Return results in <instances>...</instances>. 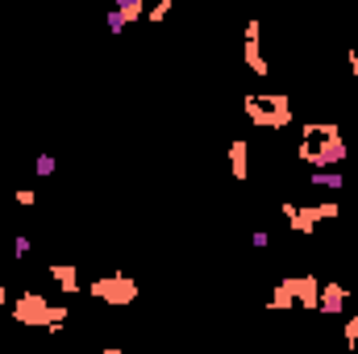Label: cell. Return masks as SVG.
Returning a JSON list of instances; mask_svg holds the SVG:
<instances>
[{
  "label": "cell",
  "instance_id": "obj_1",
  "mask_svg": "<svg viewBox=\"0 0 358 354\" xmlns=\"http://www.w3.org/2000/svg\"><path fill=\"white\" fill-rule=\"evenodd\" d=\"M67 317H71V309H67V304H50L42 292H21V296L13 300V321L25 325V330H46L50 338L63 334Z\"/></svg>",
  "mask_w": 358,
  "mask_h": 354
},
{
  "label": "cell",
  "instance_id": "obj_2",
  "mask_svg": "<svg viewBox=\"0 0 358 354\" xmlns=\"http://www.w3.org/2000/svg\"><path fill=\"white\" fill-rule=\"evenodd\" d=\"M296 159H300L304 167H313V171H325V167L346 163V138H342V129H334V134H325V138H317V142H304V138H300Z\"/></svg>",
  "mask_w": 358,
  "mask_h": 354
},
{
  "label": "cell",
  "instance_id": "obj_3",
  "mask_svg": "<svg viewBox=\"0 0 358 354\" xmlns=\"http://www.w3.org/2000/svg\"><path fill=\"white\" fill-rule=\"evenodd\" d=\"M246 121L259 129H287L296 113L287 96H246Z\"/></svg>",
  "mask_w": 358,
  "mask_h": 354
},
{
  "label": "cell",
  "instance_id": "obj_4",
  "mask_svg": "<svg viewBox=\"0 0 358 354\" xmlns=\"http://www.w3.org/2000/svg\"><path fill=\"white\" fill-rule=\"evenodd\" d=\"M279 208H283V217H287L292 234H313L321 221H334V217L342 213V204H338V200H321V204H296V200H283Z\"/></svg>",
  "mask_w": 358,
  "mask_h": 354
},
{
  "label": "cell",
  "instance_id": "obj_5",
  "mask_svg": "<svg viewBox=\"0 0 358 354\" xmlns=\"http://www.w3.org/2000/svg\"><path fill=\"white\" fill-rule=\"evenodd\" d=\"M88 292L100 300V304L125 309V304H134V300H138V279H129L125 271H113V275H100V279H92Z\"/></svg>",
  "mask_w": 358,
  "mask_h": 354
},
{
  "label": "cell",
  "instance_id": "obj_6",
  "mask_svg": "<svg viewBox=\"0 0 358 354\" xmlns=\"http://www.w3.org/2000/svg\"><path fill=\"white\" fill-rule=\"evenodd\" d=\"M346 304H350V288L346 283H321V304H317V313H325V317H342L346 313Z\"/></svg>",
  "mask_w": 358,
  "mask_h": 354
},
{
  "label": "cell",
  "instance_id": "obj_7",
  "mask_svg": "<svg viewBox=\"0 0 358 354\" xmlns=\"http://www.w3.org/2000/svg\"><path fill=\"white\" fill-rule=\"evenodd\" d=\"M287 279H292L296 304L308 309V313H317V304H321V279H317V275H287Z\"/></svg>",
  "mask_w": 358,
  "mask_h": 354
},
{
  "label": "cell",
  "instance_id": "obj_8",
  "mask_svg": "<svg viewBox=\"0 0 358 354\" xmlns=\"http://www.w3.org/2000/svg\"><path fill=\"white\" fill-rule=\"evenodd\" d=\"M138 17H146V0H117V8L104 17V25L113 29V34H121L129 21H138Z\"/></svg>",
  "mask_w": 358,
  "mask_h": 354
},
{
  "label": "cell",
  "instance_id": "obj_9",
  "mask_svg": "<svg viewBox=\"0 0 358 354\" xmlns=\"http://www.w3.org/2000/svg\"><path fill=\"white\" fill-rule=\"evenodd\" d=\"M229 171H234L238 183H246V176H250V146H246V138L229 142Z\"/></svg>",
  "mask_w": 358,
  "mask_h": 354
},
{
  "label": "cell",
  "instance_id": "obj_10",
  "mask_svg": "<svg viewBox=\"0 0 358 354\" xmlns=\"http://www.w3.org/2000/svg\"><path fill=\"white\" fill-rule=\"evenodd\" d=\"M46 275L59 283V292H63V296H76V292H80V267L55 263V267H46Z\"/></svg>",
  "mask_w": 358,
  "mask_h": 354
},
{
  "label": "cell",
  "instance_id": "obj_11",
  "mask_svg": "<svg viewBox=\"0 0 358 354\" xmlns=\"http://www.w3.org/2000/svg\"><path fill=\"white\" fill-rule=\"evenodd\" d=\"M267 309H271V313H287V309H296V292H292V279H279V283L271 288Z\"/></svg>",
  "mask_w": 358,
  "mask_h": 354
},
{
  "label": "cell",
  "instance_id": "obj_12",
  "mask_svg": "<svg viewBox=\"0 0 358 354\" xmlns=\"http://www.w3.org/2000/svg\"><path fill=\"white\" fill-rule=\"evenodd\" d=\"M308 183L321 187V192H342V187H346V171H313Z\"/></svg>",
  "mask_w": 358,
  "mask_h": 354
},
{
  "label": "cell",
  "instance_id": "obj_13",
  "mask_svg": "<svg viewBox=\"0 0 358 354\" xmlns=\"http://www.w3.org/2000/svg\"><path fill=\"white\" fill-rule=\"evenodd\" d=\"M246 67L255 71V76H271L267 59H263V50H259V42H246Z\"/></svg>",
  "mask_w": 358,
  "mask_h": 354
},
{
  "label": "cell",
  "instance_id": "obj_14",
  "mask_svg": "<svg viewBox=\"0 0 358 354\" xmlns=\"http://www.w3.org/2000/svg\"><path fill=\"white\" fill-rule=\"evenodd\" d=\"M55 167H59V163H55V155H38V159H34V176H55Z\"/></svg>",
  "mask_w": 358,
  "mask_h": 354
},
{
  "label": "cell",
  "instance_id": "obj_15",
  "mask_svg": "<svg viewBox=\"0 0 358 354\" xmlns=\"http://www.w3.org/2000/svg\"><path fill=\"white\" fill-rule=\"evenodd\" d=\"M171 8H176V0H159V4H150V8H146V21H163Z\"/></svg>",
  "mask_w": 358,
  "mask_h": 354
},
{
  "label": "cell",
  "instance_id": "obj_16",
  "mask_svg": "<svg viewBox=\"0 0 358 354\" xmlns=\"http://www.w3.org/2000/svg\"><path fill=\"white\" fill-rule=\"evenodd\" d=\"M29 250H34V242L25 234H13V259H29Z\"/></svg>",
  "mask_w": 358,
  "mask_h": 354
},
{
  "label": "cell",
  "instance_id": "obj_17",
  "mask_svg": "<svg viewBox=\"0 0 358 354\" xmlns=\"http://www.w3.org/2000/svg\"><path fill=\"white\" fill-rule=\"evenodd\" d=\"M13 200H17L21 208H34V204H38V192H34V187H17V192H13Z\"/></svg>",
  "mask_w": 358,
  "mask_h": 354
},
{
  "label": "cell",
  "instance_id": "obj_18",
  "mask_svg": "<svg viewBox=\"0 0 358 354\" xmlns=\"http://www.w3.org/2000/svg\"><path fill=\"white\" fill-rule=\"evenodd\" d=\"M358 346V309L350 313V321H346V351H355Z\"/></svg>",
  "mask_w": 358,
  "mask_h": 354
},
{
  "label": "cell",
  "instance_id": "obj_19",
  "mask_svg": "<svg viewBox=\"0 0 358 354\" xmlns=\"http://www.w3.org/2000/svg\"><path fill=\"white\" fill-rule=\"evenodd\" d=\"M250 246H255V250H267V246H271V234H267V229L250 234Z\"/></svg>",
  "mask_w": 358,
  "mask_h": 354
},
{
  "label": "cell",
  "instance_id": "obj_20",
  "mask_svg": "<svg viewBox=\"0 0 358 354\" xmlns=\"http://www.w3.org/2000/svg\"><path fill=\"white\" fill-rule=\"evenodd\" d=\"M263 38V25L259 21H246V42H259Z\"/></svg>",
  "mask_w": 358,
  "mask_h": 354
},
{
  "label": "cell",
  "instance_id": "obj_21",
  "mask_svg": "<svg viewBox=\"0 0 358 354\" xmlns=\"http://www.w3.org/2000/svg\"><path fill=\"white\" fill-rule=\"evenodd\" d=\"M346 63H350V76L358 80V50H346Z\"/></svg>",
  "mask_w": 358,
  "mask_h": 354
},
{
  "label": "cell",
  "instance_id": "obj_22",
  "mask_svg": "<svg viewBox=\"0 0 358 354\" xmlns=\"http://www.w3.org/2000/svg\"><path fill=\"white\" fill-rule=\"evenodd\" d=\"M4 304H8V288L0 283V309H4Z\"/></svg>",
  "mask_w": 358,
  "mask_h": 354
},
{
  "label": "cell",
  "instance_id": "obj_23",
  "mask_svg": "<svg viewBox=\"0 0 358 354\" xmlns=\"http://www.w3.org/2000/svg\"><path fill=\"white\" fill-rule=\"evenodd\" d=\"M100 354H125V351H121V346H104Z\"/></svg>",
  "mask_w": 358,
  "mask_h": 354
},
{
  "label": "cell",
  "instance_id": "obj_24",
  "mask_svg": "<svg viewBox=\"0 0 358 354\" xmlns=\"http://www.w3.org/2000/svg\"><path fill=\"white\" fill-rule=\"evenodd\" d=\"M76 354H100V351H76Z\"/></svg>",
  "mask_w": 358,
  "mask_h": 354
},
{
  "label": "cell",
  "instance_id": "obj_25",
  "mask_svg": "<svg viewBox=\"0 0 358 354\" xmlns=\"http://www.w3.org/2000/svg\"><path fill=\"white\" fill-rule=\"evenodd\" d=\"M234 354H246V351H234Z\"/></svg>",
  "mask_w": 358,
  "mask_h": 354
}]
</instances>
